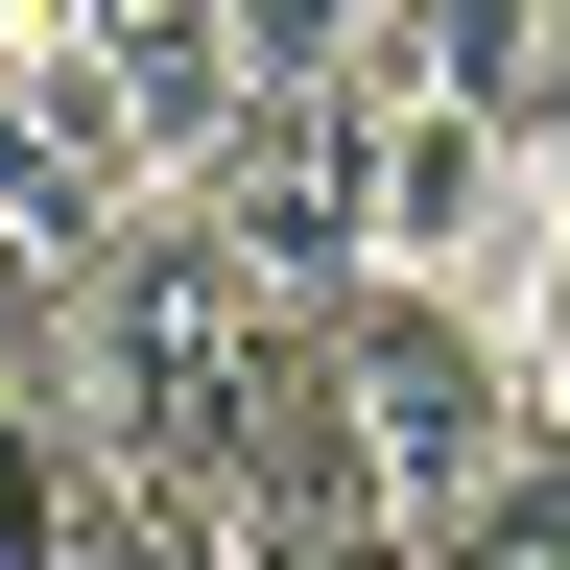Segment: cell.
I'll return each mask as SVG.
<instances>
[{"label": "cell", "mask_w": 570, "mask_h": 570, "mask_svg": "<svg viewBox=\"0 0 570 570\" xmlns=\"http://www.w3.org/2000/svg\"><path fill=\"white\" fill-rule=\"evenodd\" d=\"M309 356H333V428H356V475H381L404 523H475V499L523 475V381H499V333L452 285H333Z\"/></svg>", "instance_id": "obj_1"}, {"label": "cell", "mask_w": 570, "mask_h": 570, "mask_svg": "<svg viewBox=\"0 0 570 570\" xmlns=\"http://www.w3.org/2000/svg\"><path fill=\"white\" fill-rule=\"evenodd\" d=\"M167 214H190V238L238 262V285L333 309V285H381V119H356V96H262V119L214 142Z\"/></svg>", "instance_id": "obj_2"}, {"label": "cell", "mask_w": 570, "mask_h": 570, "mask_svg": "<svg viewBox=\"0 0 570 570\" xmlns=\"http://www.w3.org/2000/svg\"><path fill=\"white\" fill-rule=\"evenodd\" d=\"M142 214H167V167H142L119 71H96V48H0V262L71 285V262H119Z\"/></svg>", "instance_id": "obj_3"}, {"label": "cell", "mask_w": 570, "mask_h": 570, "mask_svg": "<svg viewBox=\"0 0 570 570\" xmlns=\"http://www.w3.org/2000/svg\"><path fill=\"white\" fill-rule=\"evenodd\" d=\"M142 523L119 499V452H96V381H71V309L24 285V309H0V570H96Z\"/></svg>", "instance_id": "obj_4"}, {"label": "cell", "mask_w": 570, "mask_h": 570, "mask_svg": "<svg viewBox=\"0 0 570 570\" xmlns=\"http://www.w3.org/2000/svg\"><path fill=\"white\" fill-rule=\"evenodd\" d=\"M499 333V381H523V452H570V142H523V190H499V262L452 285Z\"/></svg>", "instance_id": "obj_5"}, {"label": "cell", "mask_w": 570, "mask_h": 570, "mask_svg": "<svg viewBox=\"0 0 570 570\" xmlns=\"http://www.w3.org/2000/svg\"><path fill=\"white\" fill-rule=\"evenodd\" d=\"M499 190H523L499 119H381V285H475L499 262Z\"/></svg>", "instance_id": "obj_6"}, {"label": "cell", "mask_w": 570, "mask_h": 570, "mask_svg": "<svg viewBox=\"0 0 570 570\" xmlns=\"http://www.w3.org/2000/svg\"><path fill=\"white\" fill-rule=\"evenodd\" d=\"M119 119H142V167H167V190H190V167H214V142H238V119H262V71H238V48H214V0H167V24H142V48H119Z\"/></svg>", "instance_id": "obj_7"}, {"label": "cell", "mask_w": 570, "mask_h": 570, "mask_svg": "<svg viewBox=\"0 0 570 570\" xmlns=\"http://www.w3.org/2000/svg\"><path fill=\"white\" fill-rule=\"evenodd\" d=\"M428 570H570V452H523L475 523H428Z\"/></svg>", "instance_id": "obj_8"}, {"label": "cell", "mask_w": 570, "mask_h": 570, "mask_svg": "<svg viewBox=\"0 0 570 570\" xmlns=\"http://www.w3.org/2000/svg\"><path fill=\"white\" fill-rule=\"evenodd\" d=\"M142 24H167V0H0V48H96V71H119Z\"/></svg>", "instance_id": "obj_9"}, {"label": "cell", "mask_w": 570, "mask_h": 570, "mask_svg": "<svg viewBox=\"0 0 570 570\" xmlns=\"http://www.w3.org/2000/svg\"><path fill=\"white\" fill-rule=\"evenodd\" d=\"M238 570H428L404 523H356V547H238Z\"/></svg>", "instance_id": "obj_10"}, {"label": "cell", "mask_w": 570, "mask_h": 570, "mask_svg": "<svg viewBox=\"0 0 570 570\" xmlns=\"http://www.w3.org/2000/svg\"><path fill=\"white\" fill-rule=\"evenodd\" d=\"M0 309H24V262H0Z\"/></svg>", "instance_id": "obj_11"}]
</instances>
